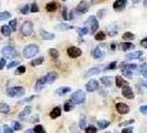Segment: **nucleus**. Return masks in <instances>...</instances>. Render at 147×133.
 Masks as SVG:
<instances>
[{
  "mask_svg": "<svg viewBox=\"0 0 147 133\" xmlns=\"http://www.w3.org/2000/svg\"><path fill=\"white\" fill-rule=\"evenodd\" d=\"M9 27L11 28L12 31H16L17 30V19H12L11 21L9 22Z\"/></svg>",
  "mask_w": 147,
  "mask_h": 133,
  "instance_id": "obj_40",
  "label": "nucleus"
},
{
  "mask_svg": "<svg viewBox=\"0 0 147 133\" xmlns=\"http://www.w3.org/2000/svg\"><path fill=\"white\" fill-rule=\"evenodd\" d=\"M123 39H124V40H127V41H128V40H134V39H135V35L132 33V32H128V31H127V32H125V33L123 35Z\"/></svg>",
  "mask_w": 147,
  "mask_h": 133,
  "instance_id": "obj_36",
  "label": "nucleus"
},
{
  "mask_svg": "<svg viewBox=\"0 0 147 133\" xmlns=\"http://www.w3.org/2000/svg\"><path fill=\"white\" fill-rule=\"evenodd\" d=\"M10 112V107L6 103H0V113H2V114H8Z\"/></svg>",
  "mask_w": 147,
  "mask_h": 133,
  "instance_id": "obj_27",
  "label": "nucleus"
},
{
  "mask_svg": "<svg viewBox=\"0 0 147 133\" xmlns=\"http://www.w3.org/2000/svg\"><path fill=\"white\" fill-rule=\"evenodd\" d=\"M30 11H31L32 14H34V12H38V11H39V7H38L37 3H32V5H31Z\"/></svg>",
  "mask_w": 147,
  "mask_h": 133,
  "instance_id": "obj_47",
  "label": "nucleus"
},
{
  "mask_svg": "<svg viewBox=\"0 0 147 133\" xmlns=\"http://www.w3.org/2000/svg\"><path fill=\"white\" fill-rule=\"evenodd\" d=\"M140 45H142L143 48L147 49V38H144V39L140 41Z\"/></svg>",
  "mask_w": 147,
  "mask_h": 133,
  "instance_id": "obj_52",
  "label": "nucleus"
},
{
  "mask_svg": "<svg viewBox=\"0 0 147 133\" xmlns=\"http://www.w3.org/2000/svg\"><path fill=\"white\" fill-rule=\"evenodd\" d=\"M116 111L119 114H127L129 112V107L125 103H117L116 104Z\"/></svg>",
  "mask_w": 147,
  "mask_h": 133,
  "instance_id": "obj_12",
  "label": "nucleus"
},
{
  "mask_svg": "<svg viewBox=\"0 0 147 133\" xmlns=\"http://www.w3.org/2000/svg\"><path fill=\"white\" fill-rule=\"evenodd\" d=\"M74 27L69 24V23H60L58 26L54 27V29L58 30V31H66V30H70V29H73Z\"/></svg>",
  "mask_w": 147,
  "mask_h": 133,
  "instance_id": "obj_16",
  "label": "nucleus"
},
{
  "mask_svg": "<svg viewBox=\"0 0 147 133\" xmlns=\"http://www.w3.org/2000/svg\"><path fill=\"white\" fill-rule=\"evenodd\" d=\"M0 133H1V129H0Z\"/></svg>",
  "mask_w": 147,
  "mask_h": 133,
  "instance_id": "obj_63",
  "label": "nucleus"
},
{
  "mask_svg": "<svg viewBox=\"0 0 147 133\" xmlns=\"http://www.w3.org/2000/svg\"><path fill=\"white\" fill-rule=\"evenodd\" d=\"M85 132L86 133H96L97 132V129L94 126H90L85 129Z\"/></svg>",
  "mask_w": 147,
  "mask_h": 133,
  "instance_id": "obj_42",
  "label": "nucleus"
},
{
  "mask_svg": "<svg viewBox=\"0 0 147 133\" xmlns=\"http://www.w3.org/2000/svg\"><path fill=\"white\" fill-rule=\"evenodd\" d=\"M30 113H31V107H30V105H27V107H26V108L20 112V114H19V119L27 118Z\"/></svg>",
  "mask_w": 147,
  "mask_h": 133,
  "instance_id": "obj_21",
  "label": "nucleus"
},
{
  "mask_svg": "<svg viewBox=\"0 0 147 133\" xmlns=\"http://www.w3.org/2000/svg\"><path fill=\"white\" fill-rule=\"evenodd\" d=\"M74 109V103L72 101H67L64 103V111L66 112H70V111H72Z\"/></svg>",
  "mask_w": 147,
  "mask_h": 133,
  "instance_id": "obj_32",
  "label": "nucleus"
},
{
  "mask_svg": "<svg viewBox=\"0 0 147 133\" xmlns=\"http://www.w3.org/2000/svg\"><path fill=\"white\" fill-rule=\"evenodd\" d=\"M70 91H71V88H69V87H60L59 89H57L55 93L58 96H64L65 93H69Z\"/></svg>",
  "mask_w": 147,
  "mask_h": 133,
  "instance_id": "obj_22",
  "label": "nucleus"
},
{
  "mask_svg": "<svg viewBox=\"0 0 147 133\" xmlns=\"http://www.w3.org/2000/svg\"><path fill=\"white\" fill-rule=\"evenodd\" d=\"M124 80H123V78L121 77V75H116V78H115V83H116V87L117 88H122L123 87V84H124Z\"/></svg>",
  "mask_w": 147,
  "mask_h": 133,
  "instance_id": "obj_34",
  "label": "nucleus"
},
{
  "mask_svg": "<svg viewBox=\"0 0 147 133\" xmlns=\"http://www.w3.org/2000/svg\"><path fill=\"white\" fill-rule=\"evenodd\" d=\"M126 5H127V0H116L113 3V8L116 11H122V10L125 9Z\"/></svg>",
  "mask_w": 147,
  "mask_h": 133,
  "instance_id": "obj_11",
  "label": "nucleus"
},
{
  "mask_svg": "<svg viewBox=\"0 0 147 133\" xmlns=\"http://www.w3.org/2000/svg\"><path fill=\"white\" fill-rule=\"evenodd\" d=\"M17 72H18V73H23V72H26V66H20L19 68H18Z\"/></svg>",
  "mask_w": 147,
  "mask_h": 133,
  "instance_id": "obj_54",
  "label": "nucleus"
},
{
  "mask_svg": "<svg viewBox=\"0 0 147 133\" xmlns=\"http://www.w3.org/2000/svg\"><path fill=\"white\" fill-rule=\"evenodd\" d=\"M140 83H142V86L144 87V88L147 89V82H144V81H140Z\"/></svg>",
  "mask_w": 147,
  "mask_h": 133,
  "instance_id": "obj_58",
  "label": "nucleus"
},
{
  "mask_svg": "<svg viewBox=\"0 0 147 133\" xmlns=\"http://www.w3.org/2000/svg\"><path fill=\"white\" fill-rule=\"evenodd\" d=\"M101 82L103 83L104 87H111L113 83V78L112 77H102L101 78Z\"/></svg>",
  "mask_w": 147,
  "mask_h": 133,
  "instance_id": "obj_23",
  "label": "nucleus"
},
{
  "mask_svg": "<svg viewBox=\"0 0 147 133\" xmlns=\"http://www.w3.org/2000/svg\"><path fill=\"white\" fill-rule=\"evenodd\" d=\"M29 11H30V6H29V5H26V6H23V7L20 9V12H21L22 15H27Z\"/></svg>",
  "mask_w": 147,
  "mask_h": 133,
  "instance_id": "obj_43",
  "label": "nucleus"
},
{
  "mask_svg": "<svg viewBox=\"0 0 147 133\" xmlns=\"http://www.w3.org/2000/svg\"><path fill=\"white\" fill-rule=\"evenodd\" d=\"M66 53L70 58L75 59V58H79L82 54V50L80 48H76V47H69L66 50Z\"/></svg>",
  "mask_w": 147,
  "mask_h": 133,
  "instance_id": "obj_9",
  "label": "nucleus"
},
{
  "mask_svg": "<svg viewBox=\"0 0 147 133\" xmlns=\"http://www.w3.org/2000/svg\"><path fill=\"white\" fill-rule=\"evenodd\" d=\"M26 133H34V131H33V129H29L26 131Z\"/></svg>",
  "mask_w": 147,
  "mask_h": 133,
  "instance_id": "obj_59",
  "label": "nucleus"
},
{
  "mask_svg": "<svg viewBox=\"0 0 147 133\" xmlns=\"http://www.w3.org/2000/svg\"><path fill=\"white\" fill-rule=\"evenodd\" d=\"M100 72H101V69H100L98 66H94V68H91V69H88V71H86V73H85V77L88 78V77L96 75V74H100Z\"/></svg>",
  "mask_w": 147,
  "mask_h": 133,
  "instance_id": "obj_18",
  "label": "nucleus"
},
{
  "mask_svg": "<svg viewBox=\"0 0 147 133\" xmlns=\"http://www.w3.org/2000/svg\"><path fill=\"white\" fill-rule=\"evenodd\" d=\"M9 18H11V14L9 11H2V12H0V21L8 20Z\"/></svg>",
  "mask_w": 147,
  "mask_h": 133,
  "instance_id": "obj_31",
  "label": "nucleus"
},
{
  "mask_svg": "<svg viewBox=\"0 0 147 133\" xmlns=\"http://www.w3.org/2000/svg\"><path fill=\"white\" fill-rule=\"evenodd\" d=\"M116 66H117V62H116V61H114V62H111L110 64H109V66L104 69V71H109V70H114V69H116Z\"/></svg>",
  "mask_w": 147,
  "mask_h": 133,
  "instance_id": "obj_39",
  "label": "nucleus"
},
{
  "mask_svg": "<svg viewBox=\"0 0 147 133\" xmlns=\"http://www.w3.org/2000/svg\"><path fill=\"white\" fill-rule=\"evenodd\" d=\"M61 107H55L54 109H52V111L50 112V117L52 119H57L59 118L60 115H61Z\"/></svg>",
  "mask_w": 147,
  "mask_h": 133,
  "instance_id": "obj_19",
  "label": "nucleus"
},
{
  "mask_svg": "<svg viewBox=\"0 0 147 133\" xmlns=\"http://www.w3.org/2000/svg\"><path fill=\"white\" fill-rule=\"evenodd\" d=\"M92 54H93V57L95 58V59H101V58H103V52H102V50L100 49V48H95L94 50H93V52H92Z\"/></svg>",
  "mask_w": 147,
  "mask_h": 133,
  "instance_id": "obj_26",
  "label": "nucleus"
},
{
  "mask_svg": "<svg viewBox=\"0 0 147 133\" xmlns=\"http://www.w3.org/2000/svg\"><path fill=\"white\" fill-rule=\"evenodd\" d=\"M20 31H21L22 36H24V37L31 36L32 32H33V24H32V22H30V21L23 22L21 28H20Z\"/></svg>",
  "mask_w": 147,
  "mask_h": 133,
  "instance_id": "obj_6",
  "label": "nucleus"
},
{
  "mask_svg": "<svg viewBox=\"0 0 147 133\" xmlns=\"http://www.w3.org/2000/svg\"><path fill=\"white\" fill-rule=\"evenodd\" d=\"M38 52H39V47L37 44H28L23 49V57L27 59L33 58L36 54H38Z\"/></svg>",
  "mask_w": 147,
  "mask_h": 133,
  "instance_id": "obj_1",
  "label": "nucleus"
},
{
  "mask_svg": "<svg viewBox=\"0 0 147 133\" xmlns=\"http://www.w3.org/2000/svg\"><path fill=\"white\" fill-rule=\"evenodd\" d=\"M5 66H6V59L2 58V59L0 60V70H2Z\"/></svg>",
  "mask_w": 147,
  "mask_h": 133,
  "instance_id": "obj_53",
  "label": "nucleus"
},
{
  "mask_svg": "<svg viewBox=\"0 0 147 133\" xmlns=\"http://www.w3.org/2000/svg\"><path fill=\"white\" fill-rule=\"evenodd\" d=\"M72 14H73L72 11H70V12H69V17H67V18H69V20H70V19H73V15H72Z\"/></svg>",
  "mask_w": 147,
  "mask_h": 133,
  "instance_id": "obj_57",
  "label": "nucleus"
},
{
  "mask_svg": "<svg viewBox=\"0 0 147 133\" xmlns=\"http://www.w3.org/2000/svg\"><path fill=\"white\" fill-rule=\"evenodd\" d=\"M144 7L147 8V0H144Z\"/></svg>",
  "mask_w": 147,
  "mask_h": 133,
  "instance_id": "obj_62",
  "label": "nucleus"
},
{
  "mask_svg": "<svg viewBox=\"0 0 147 133\" xmlns=\"http://www.w3.org/2000/svg\"><path fill=\"white\" fill-rule=\"evenodd\" d=\"M134 121L135 120H133V119H131V120H128V121H125V122H122V123H119V126H127V124H132V123H134Z\"/></svg>",
  "mask_w": 147,
  "mask_h": 133,
  "instance_id": "obj_50",
  "label": "nucleus"
},
{
  "mask_svg": "<svg viewBox=\"0 0 147 133\" xmlns=\"http://www.w3.org/2000/svg\"><path fill=\"white\" fill-rule=\"evenodd\" d=\"M115 48H116V45H115V44L114 43L111 44V49H112V50H115Z\"/></svg>",
  "mask_w": 147,
  "mask_h": 133,
  "instance_id": "obj_60",
  "label": "nucleus"
},
{
  "mask_svg": "<svg viewBox=\"0 0 147 133\" xmlns=\"http://www.w3.org/2000/svg\"><path fill=\"white\" fill-rule=\"evenodd\" d=\"M1 53L3 57H6L8 59H13V58H18L19 52L16 50L11 45H5L1 50Z\"/></svg>",
  "mask_w": 147,
  "mask_h": 133,
  "instance_id": "obj_3",
  "label": "nucleus"
},
{
  "mask_svg": "<svg viewBox=\"0 0 147 133\" xmlns=\"http://www.w3.org/2000/svg\"><path fill=\"white\" fill-rule=\"evenodd\" d=\"M105 11H106V10H105V9H101V10H100V11H98V12H97V17H98V18H100V19H101V18H103L104 12H105Z\"/></svg>",
  "mask_w": 147,
  "mask_h": 133,
  "instance_id": "obj_55",
  "label": "nucleus"
},
{
  "mask_svg": "<svg viewBox=\"0 0 147 133\" xmlns=\"http://www.w3.org/2000/svg\"><path fill=\"white\" fill-rule=\"evenodd\" d=\"M143 56V51H134L131 53H127L125 57L126 60H135V59H140V57Z\"/></svg>",
  "mask_w": 147,
  "mask_h": 133,
  "instance_id": "obj_15",
  "label": "nucleus"
},
{
  "mask_svg": "<svg viewBox=\"0 0 147 133\" xmlns=\"http://www.w3.org/2000/svg\"><path fill=\"white\" fill-rule=\"evenodd\" d=\"M26 93V90L22 87H12L7 89V96L10 98H20Z\"/></svg>",
  "mask_w": 147,
  "mask_h": 133,
  "instance_id": "obj_4",
  "label": "nucleus"
},
{
  "mask_svg": "<svg viewBox=\"0 0 147 133\" xmlns=\"http://www.w3.org/2000/svg\"><path fill=\"white\" fill-rule=\"evenodd\" d=\"M122 93H123V96H125L126 99H134V92H133L132 88L128 86V83L127 82H124V84H123V87H122Z\"/></svg>",
  "mask_w": 147,
  "mask_h": 133,
  "instance_id": "obj_8",
  "label": "nucleus"
},
{
  "mask_svg": "<svg viewBox=\"0 0 147 133\" xmlns=\"http://www.w3.org/2000/svg\"><path fill=\"white\" fill-rule=\"evenodd\" d=\"M44 84H45V82H44L43 78L38 79L37 82H36V84H34V91H36V92H40V91L43 89Z\"/></svg>",
  "mask_w": 147,
  "mask_h": 133,
  "instance_id": "obj_17",
  "label": "nucleus"
},
{
  "mask_svg": "<svg viewBox=\"0 0 147 133\" xmlns=\"http://www.w3.org/2000/svg\"><path fill=\"white\" fill-rule=\"evenodd\" d=\"M33 131H34V133H44V129L42 126H34V129H33Z\"/></svg>",
  "mask_w": 147,
  "mask_h": 133,
  "instance_id": "obj_44",
  "label": "nucleus"
},
{
  "mask_svg": "<svg viewBox=\"0 0 147 133\" xmlns=\"http://www.w3.org/2000/svg\"><path fill=\"white\" fill-rule=\"evenodd\" d=\"M75 128H76V124H72V126H71V128H70V131H71V133H81L79 130L76 131V129H75Z\"/></svg>",
  "mask_w": 147,
  "mask_h": 133,
  "instance_id": "obj_51",
  "label": "nucleus"
},
{
  "mask_svg": "<svg viewBox=\"0 0 147 133\" xmlns=\"http://www.w3.org/2000/svg\"><path fill=\"white\" fill-rule=\"evenodd\" d=\"M20 64V61H12V62H10L9 64L7 66V69H12V68H15V66H18Z\"/></svg>",
  "mask_w": 147,
  "mask_h": 133,
  "instance_id": "obj_45",
  "label": "nucleus"
},
{
  "mask_svg": "<svg viewBox=\"0 0 147 133\" xmlns=\"http://www.w3.org/2000/svg\"><path fill=\"white\" fill-rule=\"evenodd\" d=\"M49 54L51 56V58H53V59H58L59 58V51L57 50V49H54V48H51L50 50H49Z\"/></svg>",
  "mask_w": 147,
  "mask_h": 133,
  "instance_id": "obj_33",
  "label": "nucleus"
},
{
  "mask_svg": "<svg viewBox=\"0 0 147 133\" xmlns=\"http://www.w3.org/2000/svg\"><path fill=\"white\" fill-rule=\"evenodd\" d=\"M140 112L143 113V114H145V115H147V105H142V107H140Z\"/></svg>",
  "mask_w": 147,
  "mask_h": 133,
  "instance_id": "obj_48",
  "label": "nucleus"
},
{
  "mask_svg": "<svg viewBox=\"0 0 147 133\" xmlns=\"http://www.w3.org/2000/svg\"><path fill=\"white\" fill-rule=\"evenodd\" d=\"M88 9H90V2L85 1V0H82L81 2L76 6V8H75V12L78 15H84L85 12H88Z\"/></svg>",
  "mask_w": 147,
  "mask_h": 133,
  "instance_id": "obj_7",
  "label": "nucleus"
},
{
  "mask_svg": "<svg viewBox=\"0 0 147 133\" xmlns=\"http://www.w3.org/2000/svg\"><path fill=\"white\" fill-rule=\"evenodd\" d=\"M3 133H13V129L10 128L8 124H5L3 126Z\"/></svg>",
  "mask_w": 147,
  "mask_h": 133,
  "instance_id": "obj_46",
  "label": "nucleus"
},
{
  "mask_svg": "<svg viewBox=\"0 0 147 133\" xmlns=\"http://www.w3.org/2000/svg\"><path fill=\"white\" fill-rule=\"evenodd\" d=\"M122 133H133V128L132 126H128L122 130Z\"/></svg>",
  "mask_w": 147,
  "mask_h": 133,
  "instance_id": "obj_49",
  "label": "nucleus"
},
{
  "mask_svg": "<svg viewBox=\"0 0 147 133\" xmlns=\"http://www.w3.org/2000/svg\"><path fill=\"white\" fill-rule=\"evenodd\" d=\"M62 16H63V18H64V20H69V16H67V10H66V8H63V14H62Z\"/></svg>",
  "mask_w": 147,
  "mask_h": 133,
  "instance_id": "obj_56",
  "label": "nucleus"
},
{
  "mask_svg": "<svg viewBox=\"0 0 147 133\" xmlns=\"http://www.w3.org/2000/svg\"><path fill=\"white\" fill-rule=\"evenodd\" d=\"M57 78H58V73L54 72V71H52V72H49L47 75H44L43 79L45 83H52V82H54L57 80Z\"/></svg>",
  "mask_w": 147,
  "mask_h": 133,
  "instance_id": "obj_13",
  "label": "nucleus"
},
{
  "mask_svg": "<svg viewBox=\"0 0 147 133\" xmlns=\"http://www.w3.org/2000/svg\"><path fill=\"white\" fill-rule=\"evenodd\" d=\"M47 10L49 11V12H53V11H55L57 9H58V3L55 2V1H51V2H49L48 5H47Z\"/></svg>",
  "mask_w": 147,
  "mask_h": 133,
  "instance_id": "obj_24",
  "label": "nucleus"
},
{
  "mask_svg": "<svg viewBox=\"0 0 147 133\" xmlns=\"http://www.w3.org/2000/svg\"><path fill=\"white\" fill-rule=\"evenodd\" d=\"M88 27H83V28H79V29H78L79 36H85V35H88Z\"/></svg>",
  "mask_w": 147,
  "mask_h": 133,
  "instance_id": "obj_37",
  "label": "nucleus"
},
{
  "mask_svg": "<svg viewBox=\"0 0 147 133\" xmlns=\"http://www.w3.org/2000/svg\"><path fill=\"white\" fill-rule=\"evenodd\" d=\"M85 99H86V94L83 90H76L71 96V101L74 104H83L85 102Z\"/></svg>",
  "mask_w": 147,
  "mask_h": 133,
  "instance_id": "obj_2",
  "label": "nucleus"
},
{
  "mask_svg": "<svg viewBox=\"0 0 147 133\" xmlns=\"http://www.w3.org/2000/svg\"><path fill=\"white\" fill-rule=\"evenodd\" d=\"M40 35H41V37L43 38V40H48V41L53 40V39L55 38V35H54V33H51V32H49V31L43 30V29L40 30Z\"/></svg>",
  "mask_w": 147,
  "mask_h": 133,
  "instance_id": "obj_14",
  "label": "nucleus"
},
{
  "mask_svg": "<svg viewBox=\"0 0 147 133\" xmlns=\"http://www.w3.org/2000/svg\"><path fill=\"white\" fill-rule=\"evenodd\" d=\"M135 49V45L132 42H123L121 44V50L122 51H128V50H132Z\"/></svg>",
  "mask_w": 147,
  "mask_h": 133,
  "instance_id": "obj_20",
  "label": "nucleus"
},
{
  "mask_svg": "<svg viewBox=\"0 0 147 133\" xmlns=\"http://www.w3.org/2000/svg\"><path fill=\"white\" fill-rule=\"evenodd\" d=\"M94 37H95V40H97V41H103V40H105V32H103V31H98V32H96L95 35H94Z\"/></svg>",
  "mask_w": 147,
  "mask_h": 133,
  "instance_id": "obj_30",
  "label": "nucleus"
},
{
  "mask_svg": "<svg viewBox=\"0 0 147 133\" xmlns=\"http://www.w3.org/2000/svg\"><path fill=\"white\" fill-rule=\"evenodd\" d=\"M85 88H86L88 92H94V91H96V89L98 88V81L96 79H92L86 83Z\"/></svg>",
  "mask_w": 147,
  "mask_h": 133,
  "instance_id": "obj_10",
  "label": "nucleus"
},
{
  "mask_svg": "<svg viewBox=\"0 0 147 133\" xmlns=\"http://www.w3.org/2000/svg\"><path fill=\"white\" fill-rule=\"evenodd\" d=\"M110 126V122L107 121V120H100V121H97V126H98V129H106L107 126Z\"/></svg>",
  "mask_w": 147,
  "mask_h": 133,
  "instance_id": "obj_29",
  "label": "nucleus"
},
{
  "mask_svg": "<svg viewBox=\"0 0 147 133\" xmlns=\"http://www.w3.org/2000/svg\"><path fill=\"white\" fill-rule=\"evenodd\" d=\"M63 1H65V0H63Z\"/></svg>",
  "mask_w": 147,
  "mask_h": 133,
  "instance_id": "obj_64",
  "label": "nucleus"
},
{
  "mask_svg": "<svg viewBox=\"0 0 147 133\" xmlns=\"http://www.w3.org/2000/svg\"><path fill=\"white\" fill-rule=\"evenodd\" d=\"M86 24L90 26V32L92 33V35H95V32L98 30V20L96 19L95 16H91V17H88V20H86Z\"/></svg>",
  "mask_w": 147,
  "mask_h": 133,
  "instance_id": "obj_5",
  "label": "nucleus"
},
{
  "mask_svg": "<svg viewBox=\"0 0 147 133\" xmlns=\"http://www.w3.org/2000/svg\"><path fill=\"white\" fill-rule=\"evenodd\" d=\"M1 32H2V35H3V36H6V37H9V36L11 35L12 30H11V28H10L9 26L5 24V26H2V27H1Z\"/></svg>",
  "mask_w": 147,
  "mask_h": 133,
  "instance_id": "obj_25",
  "label": "nucleus"
},
{
  "mask_svg": "<svg viewBox=\"0 0 147 133\" xmlns=\"http://www.w3.org/2000/svg\"><path fill=\"white\" fill-rule=\"evenodd\" d=\"M133 1V3H138V2H140L142 0H132Z\"/></svg>",
  "mask_w": 147,
  "mask_h": 133,
  "instance_id": "obj_61",
  "label": "nucleus"
},
{
  "mask_svg": "<svg viewBox=\"0 0 147 133\" xmlns=\"http://www.w3.org/2000/svg\"><path fill=\"white\" fill-rule=\"evenodd\" d=\"M43 61H44L43 57H39V58H34V59L30 62V64L32 66H40L41 63H43Z\"/></svg>",
  "mask_w": 147,
  "mask_h": 133,
  "instance_id": "obj_28",
  "label": "nucleus"
},
{
  "mask_svg": "<svg viewBox=\"0 0 147 133\" xmlns=\"http://www.w3.org/2000/svg\"><path fill=\"white\" fill-rule=\"evenodd\" d=\"M79 128L82 129V130L86 129V119L84 118V117H82L81 120H80V122H79Z\"/></svg>",
  "mask_w": 147,
  "mask_h": 133,
  "instance_id": "obj_38",
  "label": "nucleus"
},
{
  "mask_svg": "<svg viewBox=\"0 0 147 133\" xmlns=\"http://www.w3.org/2000/svg\"><path fill=\"white\" fill-rule=\"evenodd\" d=\"M12 129H13V131H20L22 129V126L21 124L19 123V122H17V121H15V122H12Z\"/></svg>",
  "mask_w": 147,
  "mask_h": 133,
  "instance_id": "obj_41",
  "label": "nucleus"
},
{
  "mask_svg": "<svg viewBox=\"0 0 147 133\" xmlns=\"http://www.w3.org/2000/svg\"><path fill=\"white\" fill-rule=\"evenodd\" d=\"M140 72L143 74V77H144V78H147V62L143 63V64L140 66Z\"/></svg>",
  "mask_w": 147,
  "mask_h": 133,
  "instance_id": "obj_35",
  "label": "nucleus"
}]
</instances>
